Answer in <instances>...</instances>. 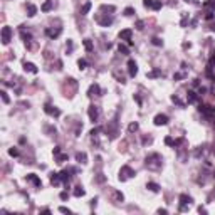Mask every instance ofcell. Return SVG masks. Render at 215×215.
Segmentation results:
<instances>
[{
	"label": "cell",
	"instance_id": "20",
	"mask_svg": "<svg viewBox=\"0 0 215 215\" xmlns=\"http://www.w3.org/2000/svg\"><path fill=\"white\" fill-rule=\"evenodd\" d=\"M84 47H86V51H93V42H91V39H84Z\"/></svg>",
	"mask_w": 215,
	"mask_h": 215
},
{
	"label": "cell",
	"instance_id": "19",
	"mask_svg": "<svg viewBox=\"0 0 215 215\" xmlns=\"http://www.w3.org/2000/svg\"><path fill=\"white\" fill-rule=\"evenodd\" d=\"M82 195H84L82 187H76V190H74V197H82Z\"/></svg>",
	"mask_w": 215,
	"mask_h": 215
},
{
	"label": "cell",
	"instance_id": "27",
	"mask_svg": "<svg viewBox=\"0 0 215 215\" xmlns=\"http://www.w3.org/2000/svg\"><path fill=\"white\" fill-rule=\"evenodd\" d=\"M9 155H10V156H19V150H15V148H10V150H9Z\"/></svg>",
	"mask_w": 215,
	"mask_h": 215
},
{
	"label": "cell",
	"instance_id": "7",
	"mask_svg": "<svg viewBox=\"0 0 215 215\" xmlns=\"http://www.w3.org/2000/svg\"><path fill=\"white\" fill-rule=\"evenodd\" d=\"M144 7H153L155 10L161 9V2L160 0H144Z\"/></svg>",
	"mask_w": 215,
	"mask_h": 215
},
{
	"label": "cell",
	"instance_id": "6",
	"mask_svg": "<svg viewBox=\"0 0 215 215\" xmlns=\"http://www.w3.org/2000/svg\"><path fill=\"white\" fill-rule=\"evenodd\" d=\"M44 111H45V113H47V114H51V116H56V118L61 114V111L57 109V108L51 106V104H45V106H44Z\"/></svg>",
	"mask_w": 215,
	"mask_h": 215
},
{
	"label": "cell",
	"instance_id": "9",
	"mask_svg": "<svg viewBox=\"0 0 215 215\" xmlns=\"http://www.w3.org/2000/svg\"><path fill=\"white\" fill-rule=\"evenodd\" d=\"M168 123V116L167 114H158V116L155 118V125L156 126H163V125H167Z\"/></svg>",
	"mask_w": 215,
	"mask_h": 215
},
{
	"label": "cell",
	"instance_id": "33",
	"mask_svg": "<svg viewBox=\"0 0 215 215\" xmlns=\"http://www.w3.org/2000/svg\"><path fill=\"white\" fill-rule=\"evenodd\" d=\"M61 212H62V213H69V212H71V210H69V208H66V207H61Z\"/></svg>",
	"mask_w": 215,
	"mask_h": 215
},
{
	"label": "cell",
	"instance_id": "17",
	"mask_svg": "<svg viewBox=\"0 0 215 215\" xmlns=\"http://www.w3.org/2000/svg\"><path fill=\"white\" fill-rule=\"evenodd\" d=\"M52 5H54V0H47V2L42 5V12H49L52 9Z\"/></svg>",
	"mask_w": 215,
	"mask_h": 215
},
{
	"label": "cell",
	"instance_id": "22",
	"mask_svg": "<svg viewBox=\"0 0 215 215\" xmlns=\"http://www.w3.org/2000/svg\"><path fill=\"white\" fill-rule=\"evenodd\" d=\"M161 74L163 72H161L160 69H155L153 72H148V77H156V76H161Z\"/></svg>",
	"mask_w": 215,
	"mask_h": 215
},
{
	"label": "cell",
	"instance_id": "18",
	"mask_svg": "<svg viewBox=\"0 0 215 215\" xmlns=\"http://www.w3.org/2000/svg\"><path fill=\"white\" fill-rule=\"evenodd\" d=\"M86 158H88L86 153H77V155H76V160L79 161V163H86Z\"/></svg>",
	"mask_w": 215,
	"mask_h": 215
},
{
	"label": "cell",
	"instance_id": "3",
	"mask_svg": "<svg viewBox=\"0 0 215 215\" xmlns=\"http://www.w3.org/2000/svg\"><path fill=\"white\" fill-rule=\"evenodd\" d=\"M10 35H12V29L10 27H3L2 29V42L9 44L10 42Z\"/></svg>",
	"mask_w": 215,
	"mask_h": 215
},
{
	"label": "cell",
	"instance_id": "32",
	"mask_svg": "<svg viewBox=\"0 0 215 215\" xmlns=\"http://www.w3.org/2000/svg\"><path fill=\"white\" fill-rule=\"evenodd\" d=\"M153 44H155V45H161V40L158 39V37H155V39H153Z\"/></svg>",
	"mask_w": 215,
	"mask_h": 215
},
{
	"label": "cell",
	"instance_id": "35",
	"mask_svg": "<svg viewBox=\"0 0 215 215\" xmlns=\"http://www.w3.org/2000/svg\"><path fill=\"white\" fill-rule=\"evenodd\" d=\"M67 197H69V193H67V192H62V193H61V198H62V200H66Z\"/></svg>",
	"mask_w": 215,
	"mask_h": 215
},
{
	"label": "cell",
	"instance_id": "4",
	"mask_svg": "<svg viewBox=\"0 0 215 215\" xmlns=\"http://www.w3.org/2000/svg\"><path fill=\"white\" fill-rule=\"evenodd\" d=\"M192 204V197L188 195H180V210L183 212L185 208H187V205Z\"/></svg>",
	"mask_w": 215,
	"mask_h": 215
},
{
	"label": "cell",
	"instance_id": "1",
	"mask_svg": "<svg viewBox=\"0 0 215 215\" xmlns=\"http://www.w3.org/2000/svg\"><path fill=\"white\" fill-rule=\"evenodd\" d=\"M146 167L150 170H160L161 168V156L158 153H153V155L146 156Z\"/></svg>",
	"mask_w": 215,
	"mask_h": 215
},
{
	"label": "cell",
	"instance_id": "2",
	"mask_svg": "<svg viewBox=\"0 0 215 215\" xmlns=\"http://www.w3.org/2000/svg\"><path fill=\"white\" fill-rule=\"evenodd\" d=\"M131 176H135V170H133V168H130V167H123V168H121V172H119V180L125 181V180H128V178H131Z\"/></svg>",
	"mask_w": 215,
	"mask_h": 215
},
{
	"label": "cell",
	"instance_id": "36",
	"mask_svg": "<svg viewBox=\"0 0 215 215\" xmlns=\"http://www.w3.org/2000/svg\"><path fill=\"white\" fill-rule=\"evenodd\" d=\"M213 178H215V170H213Z\"/></svg>",
	"mask_w": 215,
	"mask_h": 215
},
{
	"label": "cell",
	"instance_id": "10",
	"mask_svg": "<svg viewBox=\"0 0 215 215\" xmlns=\"http://www.w3.org/2000/svg\"><path fill=\"white\" fill-rule=\"evenodd\" d=\"M128 71H130V76L135 77L136 72H138V67H136V62L135 61H128Z\"/></svg>",
	"mask_w": 215,
	"mask_h": 215
},
{
	"label": "cell",
	"instance_id": "14",
	"mask_svg": "<svg viewBox=\"0 0 215 215\" xmlns=\"http://www.w3.org/2000/svg\"><path fill=\"white\" fill-rule=\"evenodd\" d=\"M24 69L29 71V72H32V74H37V67L32 62H24Z\"/></svg>",
	"mask_w": 215,
	"mask_h": 215
},
{
	"label": "cell",
	"instance_id": "24",
	"mask_svg": "<svg viewBox=\"0 0 215 215\" xmlns=\"http://www.w3.org/2000/svg\"><path fill=\"white\" fill-rule=\"evenodd\" d=\"M136 130H138V123H131L130 128H128V131H130V133H135Z\"/></svg>",
	"mask_w": 215,
	"mask_h": 215
},
{
	"label": "cell",
	"instance_id": "29",
	"mask_svg": "<svg viewBox=\"0 0 215 215\" xmlns=\"http://www.w3.org/2000/svg\"><path fill=\"white\" fill-rule=\"evenodd\" d=\"M118 49H119V52H125V54L130 52V51H128V49L125 47V45H121V44H119V47H118Z\"/></svg>",
	"mask_w": 215,
	"mask_h": 215
},
{
	"label": "cell",
	"instance_id": "26",
	"mask_svg": "<svg viewBox=\"0 0 215 215\" xmlns=\"http://www.w3.org/2000/svg\"><path fill=\"white\" fill-rule=\"evenodd\" d=\"M77 64H79L81 69H86V67H88V62H86L84 59H79V62H77Z\"/></svg>",
	"mask_w": 215,
	"mask_h": 215
},
{
	"label": "cell",
	"instance_id": "12",
	"mask_svg": "<svg viewBox=\"0 0 215 215\" xmlns=\"http://www.w3.org/2000/svg\"><path fill=\"white\" fill-rule=\"evenodd\" d=\"M119 37H121L123 40H128V44H131V30H130V29L121 30V32H119Z\"/></svg>",
	"mask_w": 215,
	"mask_h": 215
},
{
	"label": "cell",
	"instance_id": "34",
	"mask_svg": "<svg viewBox=\"0 0 215 215\" xmlns=\"http://www.w3.org/2000/svg\"><path fill=\"white\" fill-rule=\"evenodd\" d=\"M2 99H3V103H9V98H7V93H2Z\"/></svg>",
	"mask_w": 215,
	"mask_h": 215
},
{
	"label": "cell",
	"instance_id": "15",
	"mask_svg": "<svg viewBox=\"0 0 215 215\" xmlns=\"http://www.w3.org/2000/svg\"><path fill=\"white\" fill-rule=\"evenodd\" d=\"M99 93H101V89H99L98 84H93L89 88V96H99Z\"/></svg>",
	"mask_w": 215,
	"mask_h": 215
},
{
	"label": "cell",
	"instance_id": "16",
	"mask_svg": "<svg viewBox=\"0 0 215 215\" xmlns=\"http://www.w3.org/2000/svg\"><path fill=\"white\" fill-rule=\"evenodd\" d=\"M197 101V93L195 91H188L187 93V103H195Z\"/></svg>",
	"mask_w": 215,
	"mask_h": 215
},
{
	"label": "cell",
	"instance_id": "11",
	"mask_svg": "<svg viewBox=\"0 0 215 215\" xmlns=\"http://www.w3.org/2000/svg\"><path fill=\"white\" fill-rule=\"evenodd\" d=\"M61 32H62V29H61V27H57L56 30H54V29H47V30H45V34H47L49 37H51V39H56V37H59Z\"/></svg>",
	"mask_w": 215,
	"mask_h": 215
},
{
	"label": "cell",
	"instance_id": "28",
	"mask_svg": "<svg viewBox=\"0 0 215 215\" xmlns=\"http://www.w3.org/2000/svg\"><path fill=\"white\" fill-rule=\"evenodd\" d=\"M144 25V22H143V20H138V22H136V29H138V30H143V27Z\"/></svg>",
	"mask_w": 215,
	"mask_h": 215
},
{
	"label": "cell",
	"instance_id": "8",
	"mask_svg": "<svg viewBox=\"0 0 215 215\" xmlns=\"http://www.w3.org/2000/svg\"><path fill=\"white\" fill-rule=\"evenodd\" d=\"M89 118H91V121H98V118H99V109L96 106H91L89 108Z\"/></svg>",
	"mask_w": 215,
	"mask_h": 215
},
{
	"label": "cell",
	"instance_id": "13",
	"mask_svg": "<svg viewBox=\"0 0 215 215\" xmlns=\"http://www.w3.org/2000/svg\"><path fill=\"white\" fill-rule=\"evenodd\" d=\"M27 180H29V181H32V183H34L35 187H42V181H40L39 178H37V176L34 175V173H30V175H27Z\"/></svg>",
	"mask_w": 215,
	"mask_h": 215
},
{
	"label": "cell",
	"instance_id": "25",
	"mask_svg": "<svg viewBox=\"0 0 215 215\" xmlns=\"http://www.w3.org/2000/svg\"><path fill=\"white\" fill-rule=\"evenodd\" d=\"M35 12H37L35 5H29V15H30V17H34V15H35Z\"/></svg>",
	"mask_w": 215,
	"mask_h": 215
},
{
	"label": "cell",
	"instance_id": "5",
	"mask_svg": "<svg viewBox=\"0 0 215 215\" xmlns=\"http://www.w3.org/2000/svg\"><path fill=\"white\" fill-rule=\"evenodd\" d=\"M54 155H56V161H57V163H64V161L67 160V155H62V153H61V148H59V146L54 148Z\"/></svg>",
	"mask_w": 215,
	"mask_h": 215
},
{
	"label": "cell",
	"instance_id": "30",
	"mask_svg": "<svg viewBox=\"0 0 215 215\" xmlns=\"http://www.w3.org/2000/svg\"><path fill=\"white\" fill-rule=\"evenodd\" d=\"M210 66H215V51L212 52V57H210Z\"/></svg>",
	"mask_w": 215,
	"mask_h": 215
},
{
	"label": "cell",
	"instance_id": "31",
	"mask_svg": "<svg viewBox=\"0 0 215 215\" xmlns=\"http://www.w3.org/2000/svg\"><path fill=\"white\" fill-rule=\"evenodd\" d=\"M133 12H135V10L131 9V7H128V9L125 10V14H126V15H133Z\"/></svg>",
	"mask_w": 215,
	"mask_h": 215
},
{
	"label": "cell",
	"instance_id": "21",
	"mask_svg": "<svg viewBox=\"0 0 215 215\" xmlns=\"http://www.w3.org/2000/svg\"><path fill=\"white\" fill-rule=\"evenodd\" d=\"M148 188L151 190V192H160V187L156 183H153V181H150V183H148Z\"/></svg>",
	"mask_w": 215,
	"mask_h": 215
},
{
	"label": "cell",
	"instance_id": "23",
	"mask_svg": "<svg viewBox=\"0 0 215 215\" xmlns=\"http://www.w3.org/2000/svg\"><path fill=\"white\" fill-rule=\"evenodd\" d=\"M89 9H91V2H88V3H86V5H84V7H82L81 14H82V15H86V14H88V12H89Z\"/></svg>",
	"mask_w": 215,
	"mask_h": 215
}]
</instances>
